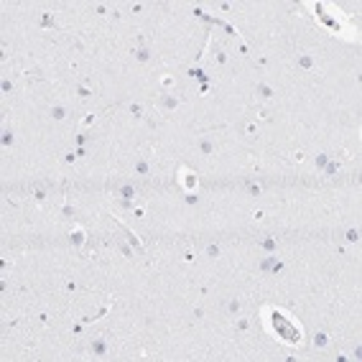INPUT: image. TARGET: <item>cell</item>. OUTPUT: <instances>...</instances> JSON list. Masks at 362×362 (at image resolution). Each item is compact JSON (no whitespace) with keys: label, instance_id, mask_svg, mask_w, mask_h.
<instances>
[{"label":"cell","instance_id":"obj_1","mask_svg":"<svg viewBox=\"0 0 362 362\" xmlns=\"http://www.w3.org/2000/svg\"><path fill=\"white\" fill-rule=\"evenodd\" d=\"M260 314L268 319V327H271V332L279 337L284 344L298 347V344L304 342V329H301L296 322H291V319L286 317L284 311L273 309V306H263V311H260Z\"/></svg>","mask_w":362,"mask_h":362}]
</instances>
